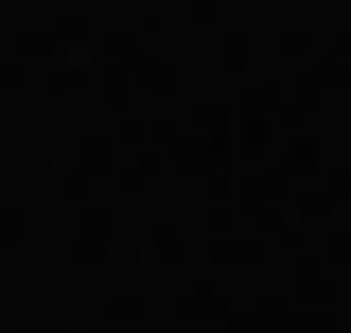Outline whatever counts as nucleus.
I'll return each mask as SVG.
<instances>
[]
</instances>
